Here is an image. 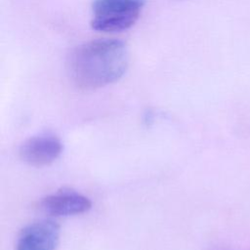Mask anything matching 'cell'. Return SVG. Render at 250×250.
I'll list each match as a JSON object with an SVG mask.
<instances>
[{"mask_svg": "<svg viewBox=\"0 0 250 250\" xmlns=\"http://www.w3.org/2000/svg\"><path fill=\"white\" fill-rule=\"evenodd\" d=\"M128 63V49L123 41L99 39L72 51L68 71L78 88L95 90L118 81L126 72Z\"/></svg>", "mask_w": 250, "mask_h": 250, "instance_id": "obj_1", "label": "cell"}, {"mask_svg": "<svg viewBox=\"0 0 250 250\" xmlns=\"http://www.w3.org/2000/svg\"><path fill=\"white\" fill-rule=\"evenodd\" d=\"M146 0H94L92 28L102 32L123 31L135 24Z\"/></svg>", "mask_w": 250, "mask_h": 250, "instance_id": "obj_2", "label": "cell"}, {"mask_svg": "<svg viewBox=\"0 0 250 250\" xmlns=\"http://www.w3.org/2000/svg\"><path fill=\"white\" fill-rule=\"evenodd\" d=\"M62 152V141L51 134H40L25 140L20 146L21 159L34 167L52 164Z\"/></svg>", "mask_w": 250, "mask_h": 250, "instance_id": "obj_3", "label": "cell"}, {"mask_svg": "<svg viewBox=\"0 0 250 250\" xmlns=\"http://www.w3.org/2000/svg\"><path fill=\"white\" fill-rule=\"evenodd\" d=\"M60 234V226L52 220L33 222L20 232L16 250H56Z\"/></svg>", "mask_w": 250, "mask_h": 250, "instance_id": "obj_4", "label": "cell"}, {"mask_svg": "<svg viewBox=\"0 0 250 250\" xmlns=\"http://www.w3.org/2000/svg\"><path fill=\"white\" fill-rule=\"evenodd\" d=\"M40 206L47 214L56 217H66L87 212L92 207V201L78 192L62 190L44 197Z\"/></svg>", "mask_w": 250, "mask_h": 250, "instance_id": "obj_5", "label": "cell"}]
</instances>
